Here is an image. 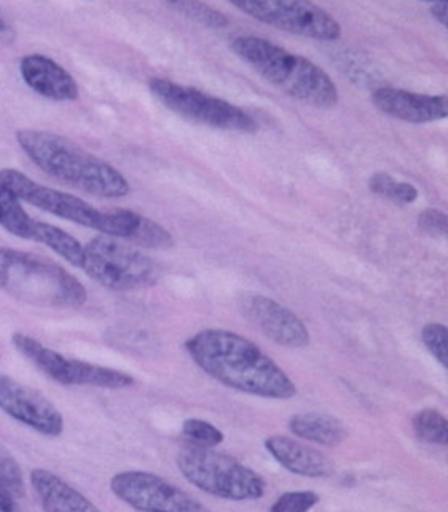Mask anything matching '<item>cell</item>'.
Here are the masks:
<instances>
[{"label":"cell","instance_id":"cell-20","mask_svg":"<svg viewBox=\"0 0 448 512\" xmlns=\"http://www.w3.org/2000/svg\"><path fill=\"white\" fill-rule=\"evenodd\" d=\"M369 189L378 197L394 201L397 205H410L418 198L417 187H413L409 182L396 181L388 173H375L369 179Z\"/></svg>","mask_w":448,"mask_h":512},{"label":"cell","instance_id":"cell-11","mask_svg":"<svg viewBox=\"0 0 448 512\" xmlns=\"http://www.w3.org/2000/svg\"><path fill=\"white\" fill-rule=\"evenodd\" d=\"M115 497L138 511H206L189 493L146 471H123L111 479Z\"/></svg>","mask_w":448,"mask_h":512},{"label":"cell","instance_id":"cell-4","mask_svg":"<svg viewBox=\"0 0 448 512\" xmlns=\"http://www.w3.org/2000/svg\"><path fill=\"white\" fill-rule=\"evenodd\" d=\"M230 48L287 96L319 109H331L338 103V90L331 75L308 58L257 36L236 37Z\"/></svg>","mask_w":448,"mask_h":512},{"label":"cell","instance_id":"cell-9","mask_svg":"<svg viewBox=\"0 0 448 512\" xmlns=\"http://www.w3.org/2000/svg\"><path fill=\"white\" fill-rule=\"evenodd\" d=\"M12 343L37 369L63 385L98 386L109 390H123L134 385L133 377L125 372L66 358L23 332L13 334Z\"/></svg>","mask_w":448,"mask_h":512},{"label":"cell","instance_id":"cell-30","mask_svg":"<svg viewBox=\"0 0 448 512\" xmlns=\"http://www.w3.org/2000/svg\"><path fill=\"white\" fill-rule=\"evenodd\" d=\"M16 508L18 506H16L15 500L0 490V511L10 512L15 511Z\"/></svg>","mask_w":448,"mask_h":512},{"label":"cell","instance_id":"cell-29","mask_svg":"<svg viewBox=\"0 0 448 512\" xmlns=\"http://www.w3.org/2000/svg\"><path fill=\"white\" fill-rule=\"evenodd\" d=\"M447 10V2H436V4L431 5V8H429V12L433 15L434 20H436L437 23L442 24L444 28H447L448 24Z\"/></svg>","mask_w":448,"mask_h":512},{"label":"cell","instance_id":"cell-17","mask_svg":"<svg viewBox=\"0 0 448 512\" xmlns=\"http://www.w3.org/2000/svg\"><path fill=\"white\" fill-rule=\"evenodd\" d=\"M265 449L284 469L297 476L319 479L334 473V465L326 455L286 436H270Z\"/></svg>","mask_w":448,"mask_h":512},{"label":"cell","instance_id":"cell-25","mask_svg":"<svg viewBox=\"0 0 448 512\" xmlns=\"http://www.w3.org/2000/svg\"><path fill=\"white\" fill-rule=\"evenodd\" d=\"M421 340L429 353L444 369L448 367V331L441 323L426 324L421 331Z\"/></svg>","mask_w":448,"mask_h":512},{"label":"cell","instance_id":"cell-27","mask_svg":"<svg viewBox=\"0 0 448 512\" xmlns=\"http://www.w3.org/2000/svg\"><path fill=\"white\" fill-rule=\"evenodd\" d=\"M418 227L433 237H445L448 230L447 214L439 209L428 208L418 216Z\"/></svg>","mask_w":448,"mask_h":512},{"label":"cell","instance_id":"cell-19","mask_svg":"<svg viewBox=\"0 0 448 512\" xmlns=\"http://www.w3.org/2000/svg\"><path fill=\"white\" fill-rule=\"evenodd\" d=\"M289 430L305 441L319 446L334 447L346 439V428L338 418L321 412H302L292 415Z\"/></svg>","mask_w":448,"mask_h":512},{"label":"cell","instance_id":"cell-3","mask_svg":"<svg viewBox=\"0 0 448 512\" xmlns=\"http://www.w3.org/2000/svg\"><path fill=\"white\" fill-rule=\"evenodd\" d=\"M16 141L40 170L66 186L101 198H122L130 193V184L120 171L63 136L20 130Z\"/></svg>","mask_w":448,"mask_h":512},{"label":"cell","instance_id":"cell-7","mask_svg":"<svg viewBox=\"0 0 448 512\" xmlns=\"http://www.w3.org/2000/svg\"><path fill=\"white\" fill-rule=\"evenodd\" d=\"M80 268L91 280L114 291H133L157 283L158 267L134 246L118 238L99 235L83 246Z\"/></svg>","mask_w":448,"mask_h":512},{"label":"cell","instance_id":"cell-15","mask_svg":"<svg viewBox=\"0 0 448 512\" xmlns=\"http://www.w3.org/2000/svg\"><path fill=\"white\" fill-rule=\"evenodd\" d=\"M372 103L393 119L417 125L439 122L448 115L447 96L421 95L401 88H378L372 93Z\"/></svg>","mask_w":448,"mask_h":512},{"label":"cell","instance_id":"cell-5","mask_svg":"<svg viewBox=\"0 0 448 512\" xmlns=\"http://www.w3.org/2000/svg\"><path fill=\"white\" fill-rule=\"evenodd\" d=\"M0 289L24 304L44 308H80L87 289L53 260L0 246Z\"/></svg>","mask_w":448,"mask_h":512},{"label":"cell","instance_id":"cell-22","mask_svg":"<svg viewBox=\"0 0 448 512\" xmlns=\"http://www.w3.org/2000/svg\"><path fill=\"white\" fill-rule=\"evenodd\" d=\"M0 490L13 500H20L26 495L23 471L10 450L0 442Z\"/></svg>","mask_w":448,"mask_h":512},{"label":"cell","instance_id":"cell-21","mask_svg":"<svg viewBox=\"0 0 448 512\" xmlns=\"http://www.w3.org/2000/svg\"><path fill=\"white\" fill-rule=\"evenodd\" d=\"M413 430L421 441L447 446L448 423L447 418L436 409H423L413 418Z\"/></svg>","mask_w":448,"mask_h":512},{"label":"cell","instance_id":"cell-2","mask_svg":"<svg viewBox=\"0 0 448 512\" xmlns=\"http://www.w3.org/2000/svg\"><path fill=\"white\" fill-rule=\"evenodd\" d=\"M0 182L21 201L64 221L98 230L101 235L130 241L131 245L150 249H168L174 245L173 237L165 227L130 209L101 211L72 193L59 192L52 187L37 184L26 174L13 168L0 171Z\"/></svg>","mask_w":448,"mask_h":512},{"label":"cell","instance_id":"cell-8","mask_svg":"<svg viewBox=\"0 0 448 512\" xmlns=\"http://www.w3.org/2000/svg\"><path fill=\"white\" fill-rule=\"evenodd\" d=\"M149 87L152 95L166 109L190 122L243 134L257 133L259 130L256 120L252 119L248 112L228 103L225 99L208 95L205 91L158 77L150 80Z\"/></svg>","mask_w":448,"mask_h":512},{"label":"cell","instance_id":"cell-12","mask_svg":"<svg viewBox=\"0 0 448 512\" xmlns=\"http://www.w3.org/2000/svg\"><path fill=\"white\" fill-rule=\"evenodd\" d=\"M0 227L23 240L37 241L55 251L74 267L82 265L83 246L72 235L55 225L29 216L20 198L0 182Z\"/></svg>","mask_w":448,"mask_h":512},{"label":"cell","instance_id":"cell-26","mask_svg":"<svg viewBox=\"0 0 448 512\" xmlns=\"http://www.w3.org/2000/svg\"><path fill=\"white\" fill-rule=\"evenodd\" d=\"M318 493L315 492H287L281 495L272 506L273 512H305L318 505Z\"/></svg>","mask_w":448,"mask_h":512},{"label":"cell","instance_id":"cell-6","mask_svg":"<svg viewBox=\"0 0 448 512\" xmlns=\"http://www.w3.org/2000/svg\"><path fill=\"white\" fill-rule=\"evenodd\" d=\"M176 465L190 484L222 500H259L267 490L264 477L254 469L213 447L197 444L182 447L177 453Z\"/></svg>","mask_w":448,"mask_h":512},{"label":"cell","instance_id":"cell-10","mask_svg":"<svg viewBox=\"0 0 448 512\" xmlns=\"http://www.w3.org/2000/svg\"><path fill=\"white\" fill-rule=\"evenodd\" d=\"M238 10L260 23L307 39L334 42L342 37V26L326 10L297 0H232Z\"/></svg>","mask_w":448,"mask_h":512},{"label":"cell","instance_id":"cell-24","mask_svg":"<svg viewBox=\"0 0 448 512\" xmlns=\"http://www.w3.org/2000/svg\"><path fill=\"white\" fill-rule=\"evenodd\" d=\"M182 433L192 441V444H197V446L217 447L224 442V433L200 418L185 420L182 425Z\"/></svg>","mask_w":448,"mask_h":512},{"label":"cell","instance_id":"cell-13","mask_svg":"<svg viewBox=\"0 0 448 512\" xmlns=\"http://www.w3.org/2000/svg\"><path fill=\"white\" fill-rule=\"evenodd\" d=\"M0 409L31 430L48 438L64 431V418L47 396L0 372Z\"/></svg>","mask_w":448,"mask_h":512},{"label":"cell","instance_id":"cell-18","mask_svg":"<svg viewBox=\"0 0 448 512\" xmlns=\"http://www.w3.org/2000/svg\"><path fill=\"white\" fill-rule=\"evenodd\" d=\"M31 484L37 497L42 501V508L45 511H98V508L87 497H83L82 493L72 489L71 485L53 474L52 471L34 469L31 473Z\"/></svg>","mask_w":448,"mask_h":512},{"label":"cell","instance_id":"cell-16","mask_svg":"<svg viewBox=\"0 0 448 512\" xmlns=\"http://www.w3.org/2000/svg\"><path fill=\"white\" fill-rule=\"evenodd\" d=\"M21 75L32 91L53 101H75L79 85L63 66L44 55H28L21 60Z\"/></svg>","mask_w":448,"mask_h":512},{"label":"cell","instance_id":"cell-14","mask_svg":"<svg viewBox=\"0 0 448 512\" xmlns=\"http://www.w3.org/2000/svg\"><path fill=\"white\" fill-rule=\"evenodd\" d=\"M238 307L248 323L281 347L303 348L310 343L307 326L280 302L260 294H243Z\"/></svg>","mask_w":448,"mask_h":512},{"label":"cell","instance_id":"cell-28","mask_svg":"<svg viewBox=\"0 0 448 512\" xmlns=\"http://www.w3.org/2000/svg\"><path fill=\"white\" fill-rule=\"evenodd\" d=\"M15 37V28H13L12 23L7 20V16L0 12V42L8 44V42H13Z\"/></svg>","mask_w":448,"mask_h":512},{"label":"cell","instance_id":"cell-23","mask_svg":"<svg viewBox=\"0 0 448 512\" xmlns=\"http://www.w3.org/2000/svg\"><path fill=\"white\" fill-rule=\"evenodd\" d=\"M169 7L181 13V15L187 16L190 20L195 23L203 24L209 29H222L228 24L227 16L222 15L221 12H217L214 8L208 7L205 4H197V2H168Z\"/></svg>","mask_w":448,"mask_h":512},{"label":"cell","instance_id":"cell-1","mask_svg":"<svg viewBox=\"0 0 448 512\" xmlns=\"http://www.w3.org/2000/svg\"><path fill=\"white\" fill-rule=\"evenodd\" d=\"M185 350L201 371L232 390L267 399H291L297 393L289 375L256 343L236 332H197L185 342Z\"/></svg>","mask_w":448,"mask_h":512}]
</instances>
